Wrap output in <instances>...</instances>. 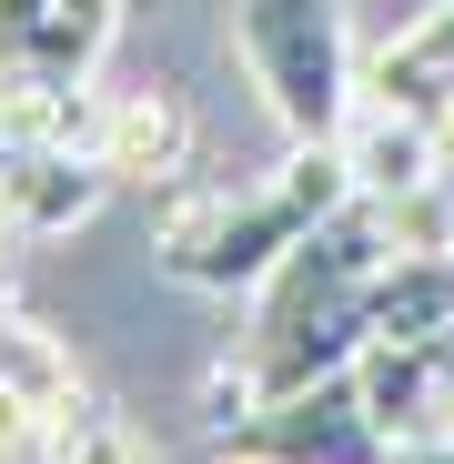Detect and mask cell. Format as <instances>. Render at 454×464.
Masks as SVG:
<instances>
[{"instance_id":"9","label":"cell","mask_w":454,"mask_h":464,"mask_svg":"<svg viewBox=\"0 0 454 464\" xmlns=\"http://www.w3.org/2000/svg\"><path fill=\"white\" fill-rule=\"evenodd\" d=\"M243 464H273V454H243Z\"/></svg>"},{"instance_id":"7","label":"cell","mask_w":454,"mask_h":464,"mask_svg":"<svg viewBox=\"0 0 454 464\" xmlns=\"http://www.w3.org/2000/svg\"><path fill=\"white\" fill-rule=\"evenodd\" d=\"M384 464H454V424H424V434H394Z\"/></svg>"},{"instance_id":"5","label":"cell","mask_w":454,"mask_h":464,"mask_svg":"<svg viewBox=\"0 0 454 464\" xmlns=\"http://www.w3.org/2000/svg\"><path fill=\"white\" fill-rule=\"evenodd\" d=\"M111 172L92 162V151H11L0 162V212L21 222V243H41V232H82L101 212Z\"/></svg>"},{"instance_id":"1","label":"cell","mask_w":454,"mask_h":464,"mask_svg":"<svg viewBox=\"0 0 454 464\" xmlns=\"http://www.w3.org/2000/svg\"><path fill=\"white\" fill-rule=\"evenodd\" d=\"M233 51L253 71L263 111L293 141H333L343 131V111H353V51H343L333 0H243L233 11Z\"/></svg>"},{"instance_id":"2","label":"cell","mask_w":454,"mask_h":464,"mask_svg":"<svg viewBox=\"0 0 454 464\" xmlns=\"http://www.w3.org/2000/svg\"><path fill=\"white\" fill-rule=\"evenodd\" d=\"M121 0H0V92H82Z\"/></svg>"},{"instance_id":"3","label":"cell","mask_w":454,"mask_h":464,"mask_svg":"<svg viewBox=\"0 0 454 464\" xmlns=\"http://www.w3.org/2000/svg\"><path fill=\"white\" fill-rule=\"evenodd\" d=\"M333 141H343V162H353V192H363V202H394V192L434 182V121H424L414 102L363 92V102L343 111Z\"/></svg>"},{"instance_id":"8","label":"cell","mask_w":454,"mask_h":464,"mask_svg":"<svg viewBox=\"0 0 454 464\" xmlns=\"http://www.w3.org/2000/svg\"><path fill=\"white\" fill-rule=\"evenodd\" d=\"M11 253H21V222L0 212V293H11Z\"/></svg>"},{"instance_id":"4","label":"cell","mask_w":454,"mask_h":464,"mask_svg":"<svg viewBox=\"0 0 454 464\" xmlns=\"http://www.w3.org/2000/svg\"><path fill=\"white\" fill-rule=\"evenodd\" d=\"M92 151H101V172H111V182H172V172L192 162V111H182V92H162V82L111 92Z\"/></svg>"},{"instance_id":"6","label":"cell","mask_w":454,"mask_h":464,"mask_svg":"<svg viewBox=\"0 0 454 464\" xmlns=\"http://www.w3.org/2000/svg\"><path fill=\"white\" fill-rule=\"evenodd\" d=\"M51 464H162V454L121 414H71V424H51Z\"/></svg>"}]
</instances>
